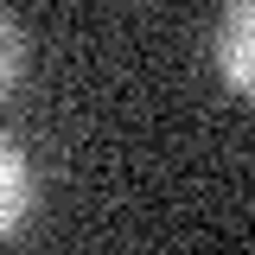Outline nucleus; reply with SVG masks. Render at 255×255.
<instances>
[{"label":"nucleus","instance_id":"nucleus-1","mask_svg":"<svg viewBox=\"0 0 255 255\" xmlns=\"http://www.w3.org/2000/svg\"><path fill=\"white\" fill-rule=\"evenodd\" d=\"M217 70L236 96L255 102V0H230L217 19Z\"/></svg>","mask_w":255,"mask_h":255},{"label":"nucleus","instance_id":"nucleus-2","mask_svg":"<svg viewBox=\"0 0 255 255\" xmlns=\"http://www.w3.org/2000/svg\"><path fill=\"white\" fill-rule=\"evenodd\" d=\"M26 211H32V166H26V153L0 134V236H13V230L26 223Z\"/></svg>","mask_w":255,"mask_h":255},{"label":"nucleus","instance_id":"nucleus-3","mask_svg":"<svg viewBox=\"0 0 255 255\" xmlns=\"http://www.w3.org/2000/svg\"><path fill=\"white\" fill-rule=\"evenodd\" d=\"M19 70H26V32H19V19L0 13V96L19 83Z\"/></svg>","mask_w":255,"mask_h":255}]
</instances>
